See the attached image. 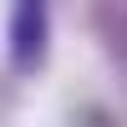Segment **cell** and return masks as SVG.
I'll return each mask as SVG.
<instances>
[{
	"label": "cell",
	"mask_w": 127,
	"mask_h": 127,
	"mask_svg": "<svg viewBox=\"0 0 127 127\" xmlns=\"http://www.w3.org/2000/svg\"><path fill=\"white\" fill-rule=\"evenodd\" d=\"M5 61L10 76H41L51 66V5L46 0H15L5 20Z\"/></svg>",
	"instance_id": "cell-1"
},
{
	"label": "cell",
	"mask_w": 127,
	"mask_h": 127,
	"mask_svg": "<svg viewBox=\"0 0 127 127\" xmlns=\"http://www.w3.org/2000/svg\"><path fill=\"white\" fill-rule=\"evenodd\" d=\"M92 36H97V46L107 51L112 71L127 81V0H112V5H92Z\"/></svg>",
	"instance_id": "cell-2"
},
{
	"label": "cell",
	"mask_w": 127,
	"mask_h": 127,
	"mask_svg": "<svg viewBox=\"0 0 127 127\" xmlns=\"http://www.w3.org/2000/svg\"><path fill=\"white\" fill-rule=\"evenodd\" d=\"M66 127H122V122L112 117V112L102 107V102H81V107H71Z\"/></svg>",
	"instance_id": "cell-3"
},
{
	"label": "cell",
	"mask_w": 127,
	"mask_h": 127,
	"mask_svg": "<svg viewBox=\"0 0 127 127\" xmlns=\"http://www.w3.org/2000/svg\"><path fill=\"white\" fill-rule=\"evenodd\" d=\"M15 112H20V81L10 76L5 66H0V127H10V122H15Z\"/></svg>",
	"instance_id": "cell-4"
}]
</instances>
